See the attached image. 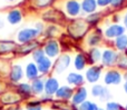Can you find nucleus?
<instances>
[{"label":"nucleus","instance_id":"f257e3e1","mask_svg":"<svg viewBox=\"0 0 127 110\" xmlns=\"http://www.w3.org/2000/svg\"><path fill=\"white\" fill-rule=\"evenodd\" d=\"M37 35H38L37 30H33V29H24V30H21L19 32V35H18V40H19L20 42H27L30 39L35 38Z\"/></svg>","mask_w":127,"mask_h":110},{"label":"nucleus","instance_id":"f03ea898","mask_svg":"<svg viewBox=\"0 0 127 110\" xmlns=\"http://www.w3.org/2000/svg\"><path fill=\"white\" fill-rule=\"evenodd\" d=\"M123 33H124V28L118 26V24H114V26L109 27V28L107 29V31H106V36L109 38L121 37V36H123Z\"/></svg>","mask_w":127,"mask_h":110},{"label":"nucleus","instance_id":"7ed1b4c3","mask_svg":"<svg viewBox=\"0 0 127 110\" xmlns=\"http://www.w3.org/2000/svg\"><path fill=\"white\" fill-rule=\"evenodd\" d=\"M66 8H67V11L70 16H76L77 13L79 12L80 6H79V3L76 1V0H70V1L67 2Z\"/></svg>","mask_w":127,"mask_h":110},{"label":"nucleus","instance_id":"20e7f679","mask_svg":"<svg viewBox=\"0 0 127 110\" xmlns=\"http://www.w3.org/2000/svg\"><path fill=\"white\" fill-rule=\"evenodd\" d=\"M45 51H46V53L48 56H50V57H55V56L58 53V51H59V48H58L57 42L49 41L48 44H47L46 48H45Z\"/></svg>","mask_w":127,"mask_h":110},{"label":"nucleus","instance_id":"39448f33","mask_svg":"<svg viewBox=\"0 0 127 110\" xmlns=\"http://www.w3.org/2000/svg\"><path fill=\"white\" fill-rule=\"evenodd\" d=\"M106 84H118L121 81V75L116 71H110L105 77Z\"/></svg>","mask_w":127,"mask_h":110},{"label":"nucleus","instance_id":"423d86ee","mask_svg":"<svg viewBox=\"0 0 127 110\" xmlns=\"http://www.w3.org/2000/svg\"><path fill=\"white\" fill-rule=\"evenodd\" d=\"M99 75H100V69L97 68V67H94V68H90L87 72V78L90 82H95L97 81V79L99 78Z\"/></svg>","mask_w":127,"mask_h":110},{"label":"nucleus","instance_id":"0eeeda50","mask_svg":"<svg viewBox=\"0 0 127 110\" xmlns=\"http://www.w3.org/2000/svg\"><path fill=\"white\" fill-rule=\"evenodd\" d=\"M8 20H9V22H11L13 24L20 22V20H21V13H20V11L19 10L10 11L8 15Z\"/></svg>","mask_w":127,"mask_h":110},{"label":"nucleus","instance_id":"6e6552de","mask_svg":"<svg viewBox=\"0 0 127 110\" xmlns=\"http://www.w3.org/2000/svg\"><path fill=\"white\" fill-rule=\"evenodd\" d=\"M117 58V55L115 52H113V51H105V53H104V62H105V65H112L115 62V60H116Z\"/></svg>","mask_w":127,"mask_h":110},{"label":"nucleus","instance_id":"1a4fd4ad","mask_svg":"<svg viewBox=\"0 0 127 110\" xmlns=\"http://www.w3.org/2000/svg\"><path fill=\"white\" fill-rule=\"evenodd\" d=\"M37 64H38V67H39V70L42 71V72H46L49 69V67H50V61H49V59H47L45 56L41 59L38 60Z\"/></svg>","mask_w":127,"mask_h":110},{"label":"nucleus","instance_id":"9d476101","mask_svg":"<svg viewBox=\"0 0 127 110\" xmlns=\"http://www.w3.org/2000/svg\"><path fill=\"white\" fill-rule=\"evenodd\" d=\"M45 88H46V91L48 93H54L58 88V82L56 81L55 79H49L48 81L46 82Z\"/></svg>","mask_w":127,"mask_h":110},{"label":"nucleus","instance_id":"9b49d317","mask_svg":"<svg viewBox=\"0 0 127 110\" xmlns=\"http://www.w3.org/2000/svg\"><path fill=\"white\" fill-rule=\"evenodd\" d=\"M83 9L86 12H93L96 9V2H95V0H84Z\"/></svg>","mask_w":127,"mask_h":110},{"label":"nucleus","instance_id":"f8f14e48","mask_svg":"<svg viewBox=\"0 0 127 110\" xmlns=\"http://www.w3.org/2000/svg\"><path fill=\"white\" fill-rule=\"evenodd\" d=\"M38 75V70L37 68H36V66L33 64H30L28 65V67H27V76H28L29 79H33V78H36Z\"/></svg>","mask_w":127,"mask_h":110},{"label":"nucleus","instance_id":"ddd939ff","mask_svg":"<svg viewBox=\"0 0 127 110\" xmlns=\"http://www.w3.org/2000/svg\"><path fill=\"white\" fill-rule=\"evenodd\" d=\"M21 76H22L21 68H20L19 66H15L12 71H11V79H12L13 81H17V80H19L20 78H21Z\"/></svg>","mask_w":127,"mask_h":110},{"label":"nucleus","instance_id":"4468645a","mask_svg":"<svg viewBox=\"0 0 127 110\" xmlns=\"http://www.w3.org/2000/svg\"><path fill=\"white\" fill-rule=\"evenodd\" d=\"M71 92H72V90L70 88H68V87H63V88H60L59 90H58L57 96L60 98H69Z\"/></svg>","mask_w":127,"mask_h":110},{"label":"nucleus","instance_id":"2eb2a0df","mask_svg":"<svg viewBox=\"0 0 127 110\" xmlns=\"http://www.w3.org/2000/svg\"><path fill=\"white\" fill-rule=\"evenodd\" d=\"M68 81L70 84L74 85H79L83 82V77L80 75H76V73H70L69 77H68Z\"/></svg>","mask_w":127,"mask_h":110},{"label":"nucleus","instance_id":"dca6fc26","mask_svg":"<svg viewBox=\"0 0 127 110\" xmlns=\"http://www.w3.org/2000/svg\"><path fill=\"white\" fill-rule=\"evenodd\" d=\"M86 98V91L85 89H79V91L75 95L74 97V102L75 104H80L84 99Z\"/></svg>","mask_w":127,"mask_h":110},{"label":"nucleus","instance_id":"f3484780","mask_svg":"<svg viewBox=\"0 0 127 110\" xmlns=\"http://www.w3.org/2000/svg\"><path fill=\"white\" fill-rule=\"evenodd\" d=\"M116 46L118 49H125L127 46V37L126 36H121V37L117 38L116 40Z\"/></svg>","mask_w":127,"mask_h":110},{"label":"nucleus","instance_id":"a211bd4d","mask_svg":"<svg viewBox=\"0 0 127 110\" xmlns=\"http://www.w3.org/2000/svg\"><path fill=\"white\" fill-rule=\"evenodd\" d=\"M85 58L83 57L81 55L77 56L76 58V61H75V66H76L77 69H83L84 67H85Z\"/></svg>","mask_w":127,"mask_h":110},{"label":"nucleus","instance_id":"6ab92c4d","mask_svg":"<svg viewBox=\"0 0 127 110\" xmlns=\"http://www.w3.org/2000/svg\"><path fill=\"white\" fill-rule=\"evenodd\" d=\"M13 42H0V51L4 52V51H9L12 49Z\"/></svg>","mask_w":127,"mask_h":110},{"label":"nucleus","instance_id":"aec40b11","mask_svg":"<svg viewBox=\"0 0 127 110\" xmlns=\"http://www.w3.org/2000/svg\"><path fill=\"white\" fill-rule=\"evenodd\" d=\"M42 82L40 81V80H36L35 82H33V85H32V90L35 91L36 93H39V92H41L42 91Z\"/></svg>","mask_w":127,"mask_h":110},{"label":"nucleus","instance_id":"412c9836","mask_svg":"<svg viewBox=\"0 0 127 110\" xmlns=\"http://www.w3.org/2000/svg\"><path fill=\"white\" fill-rule=\"evenodd\" d=\"M90 57H92L90 58V60H92L90 62H96V60H98L99 57H100V52L97 49H94V50L90 51Z\"/></svg>","mask_w":127,"mask_h":110},{"label":"nucleus","instance_id":"4be33fe9","mask_svg":"<svg viewBox=\"0 0 127 110\" xmlns=\"http://www.w3.org/2000/svg\"><path fill=\"white\" fill-rule=\"evenodd\" d=\"M80 110H97V107L94 104H90V102H85L84 105H81Z\"/></svg>","mask_w":127,"mask_h":110},{"label":"nucleus","instance_id":"5701e85b","mask_svg":"<svg viewBox=\"0 0 127 110\" xmlns=\"http://www.w3.org/2000/svg\"><path fill=\"white\" fill-rule=\"evenodd\" d=\"M105 92H106V90L100 86L95 87L94 90H93V93H94L95 96H103V93H105Z\"/></svg>","mask_w":127,"mask_h":110},{"label":"nucleus","instance_id":"b1692460","mask_svg":"<svg viewBox=\"0 0 127 110\" xmlns=\"http://www.w3.org/2000/svg\"><path fill=\"white\" fill-rule=\"evenodd\" d=\"M99 40H100V37H98L96 33H94V35H92L89 38V42H90L89 44H97V42H98Z\"/></svg>","mask_w":127,"mask_h":110},{"label":"nucleus","instance_id":"393cba45","mask_svg":"<svg viewBox=\"0 0 127 110\" xmlns=\"http://www.w3.org/2000/svg\"><path fill=\"white\" fill-rule=\"evenodd\" d=\"M19 90H20V92L29 93V91H30V87H29L28 85H20Z\"/></svg>","mask_w":127,"mask_h":110},{"label":"nucleus","instance_id":"a878e982","mask_svg":"<svg viewBox=\"0 0 127 110\" xmlns=\"http://www.w3.org/2000/svg\"><path fill=\"white\" fill-rule=\"evenodd\" d=\"M36 2L38 3V6L44 7V6H46V4H48L49 2H50V0H36Z\"/></svg>","mask_w":127,"mask_h":110},{"label":"nucleus","instance_id":"bb28decb","mask_svg":"<svg viewBox=\"0 0 127 110\" xmlns=\"http://www.w3.org/2000/svg\"><path fill=\"white\" fill-rule=\"evenodd\" d=\"M118 109H119V107L116 104H109L107 106V110H118Z\"/></svg>","mask_w":127,"mask_h":110},{"label":"nucleus","instance_id":"cd10ccee","mask_svg":"<svg viewBox=\"0 0 127 110\" xmlns=\"http://www.w3.org/2000/svg\"><path fill=\"white\" fill-rule=\"evenodd\" d=\"M99 6H106L108 2H110V0H97Z\"/></svg>","mask_w":127,"mask_h":110},{"label":"nucleus","instance_id":"c85d7f7f","mask_svg":"<svg viewBox=\"0 0 127 110\" xmlns=\"http://www.w3.org/2000/svg\"><path fill=\"white\" fill-rule=\"evenodd\" d=\"M122 1H123V0H110V2H112V4H113L114 7L119 6V4L122 3Z\"/></svg>","mask_w":127,"mask_h":110},{"label":"nucleus","instance_id":"c756f323","mask_svg":"<svg viewBox=\"0 0 127 110\" xmlns=\"http://www.w3.org/2000/svg\"><path fill=\"white\" fill-rule=\"evenodd\" d=\"M29 110H40V107L39 106H35V107H29Z\"/></svg>","mask_w":127,"mask_h":110},{"label":"nucleus","instance_id":"7c9ffc66","mask_svg":"<svg viewBox=\"0 0 127 110\" xmlns=\"http://www.w3.org/2000/svg\"><path fill=\"white\" fill-rule=\"evenodd\" d=\"M125 24H126V28H127V15H126V17H125Z\"/></svg>","mask_w":127,"mask_h":110},{"label":"nucleus","instance_id":"2f4dec72","mask_svg":"<svg viewBox=\"0 0 127 110\" xmlns=\"http://www.w3.org/2000/svg\"><path fill=\"white\" fill-rule=\"evenodd\" d=\"M2 26H3V22H2L1 20H0V27H2Z\"/></svg>","mask_w":127,"mask_h":110},{"label":"nucleus","instance_id":"473e14b6","mask_svg":"<svg viewBox=\"0 0 127 110\" xmlns=\"http://www.w3.org/2000/svg\"><path fill=\"white\" fill-rule=\"evenodd\" d=\"M125 89H126V91H127V84L125 85Z\"/></svg>","mask_w":127,"mask_h":110}]
</instances>
